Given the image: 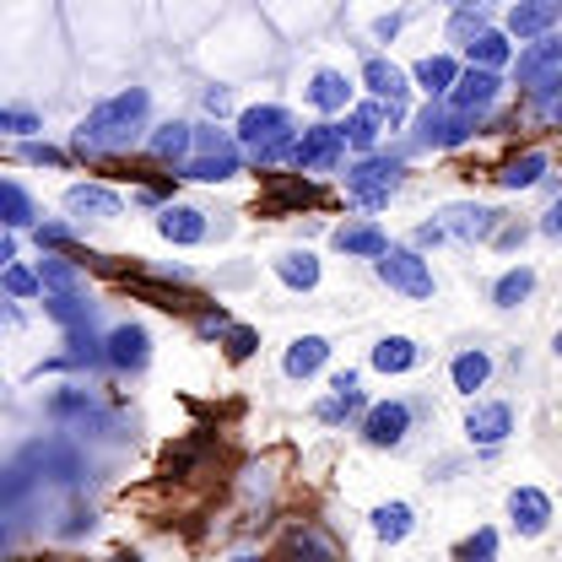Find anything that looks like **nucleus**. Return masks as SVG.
Segmentation results:
<instances>
[{
	"label": "nucleus",
	"instance_id": "1",
	"mask_svg": "<svg viewBox=\"0 0 562 562\" xmlns=\"http://www.w3.org/2000/svg\"><path fill=\"white\" fill-rule=\"evenodd\" d=\"M146 109H151V98H146L140 87L114 92L109 103H98V109L81 120L76 151H125V146L140 136V125H146Z\"/></svg>",
	"mask_w": 562,
	"mask_h": 562
},
{
	"label": "nucleus",
	"instance_id": "2",
	"mask_svg": "<svg viewBox=\"0 0 562 562\" xmlns=\"http://www.w3.org/2000/svg\"><path fill=\"white\" fill-rule=\"evenodd\" d=\"M238 146H244V157H255V162H277V157H292V114L277 109V103H260V109H244L238 114Z\"/></svg>",
	"mask_w": 562,
	"mask_h": 562
},
{
	"label": "nucleus",
	"instance_id": "3",
	"mask_svg": "<svg viewBox=\"0 0 562 562\" xmlns=\"http://www.w3.org/2000/svg\"><path fill=\"white\" fill-rule=\"evenodd\" d=\"M244 162L238 140L222 136V131H195V157H184V179H201V184H222L233 179Z\"/></svg>",
	"mask_w": 562,
	"mask_h": 562
},
{
	"label": "nucleus",
	"instance_id": "4",
	"mask_svg": "<svg viewBox=\"0 0 562 562\" xmlns=\"http://www.w3.org/2000/svg\"><path fill=\"white\" fill-rule=\"evenodd\" d=\"M395 184H401V162H390V157H362L357 168H347V195L362 206H384L395 195Z\"/></svg>",
	"mask_w": 562,
	"mask_h": 562
},
{
	"label": "nucleus",
	"instance_id": "5",
	"mask_svg": "<svg viewBox=\"0 0 562 562\" xmlns=\"http://www.w3.org/2000/svg\"><path fill=\"white\" fill-rule=\"evenodd\" d=\"M347 125H308L297 146H292V162L297 168H336L347 157Z\"/></svg>",
	"mask_w": 562,
	"mask_h": 562
},
{
	"label": "nucleus",
	"instance_id": "6",
	"mask_svg": "<svg viewBox=\"0 0 562 562\" xmlns=\"http://www.w3.org/2000/svg\"><path fill=\"white\" fill-rule=\"evenodd\" d=\"M379 266V277L390 281L395 292H406V297H432V271H427V260H422L417 249H390L384 260H373Z\"/></svg>",
	"mask_w": 562,
	"mask_h": 562
},
{
	"label": "nucleus",
	"instance_id": "7",
	"mask_svg": "<svg viewBox=\"0 0 562 562\" xmlns=\"http://www.w3.org/2000/svg\"><path fill=\"white\" fill-rule=\"evenodd\" d=\"M497 92H503V81H497V70H465L460 81H454V92L443 98V109H454V114H465V120H476V114H487L492 103H497Z\"/></svg>",
	"mask_w": 562,
	"mask_h": 562
},
{
	"label": "nucleus",
	"instance_id": "8",
	"mask_svg": "<svg viewBox=\"0 0 562 562\" xmlns=\"http://www.w3.org/2000/svg\"><path fill=\"white\" fill-rule=\"evenodd\" d=\"M406 432H412V406L406 401H379V406L362 412V438L373 449H395V443H406Z\"/></svg>",
	"mask_w": 562,
	"mask_h": 562
},
{
	"label": "nucleus",
	"instance_id": "9",
	"mask_svg": "<svg viewBox=\"0 0 562 562\" xmlns=\"http://www.w3.org/2000/svg\"><path fill=\"white\" fill-rule=\"evenodd\" d=\"M362 81H368V92H373V103H390V120H406V70L390 66L384 55H373L368 66H362Z\"/></svg>",
	"mask_w": 562,
	"mask_h": 562
},
{
	"label": "nucleus",
	"instance_id": "10",
	"mask_svg": "<svg viewBox=\"0 0 562 562\" xmlns=\"http://www.w3.org/2000/svg\"><path fill=\"white\" fill-rule=\"evenodd\" d=\"M562 70V38L558 33H547V38H536L530 49H519V60H514V76H519V87H541V81H552Z\"/></svg>",
	"mask_w": 562,
	"mask_h": 562
},
{
	"label": "nucleus",
	"instance_id": "11",
	"mask_svg": "<svg viewBox=\"0 0 562 562\" xmlns=\"http://www.w3.org/2000/svg\"><path fill=\"white\" fill-rule=\"evenodd\" d=\"M146 357H151V336H146L140 325H120V330H109V347H103V362H109V368H120V373H140V368H146Z\"/></svg>",
	"mask_w": 562,
	"mask_h": 562
},
{
	"label": "nucleus",
	"instance_id": "12",
	"mask_svg": "<svg viewBox=\"0 0 562 562\" xmlns=\"http://www.w3.org/2000/svg\"><path fill=\"white\" fill-rule=\"evenodd\" d=\"M508 519H514L519 536H541L552 525V497L541 487H514L508 492Z\"/></svg>",
	"mask_w": 562,
	"mask_h": 562
},
{
	"label": "nucleus",
	"instance_id": "13",
	"mask_svg": "<svg viewBox=\"0 0 562 562\" xmlns=\"http://www.w3.org/2000/svg\"><path fill=\"white\" fill-rule=\"evenodd\" d=\"M508 432H514V412H508L503 401H482V406H471V417H465V438H471V443L497 449Z\"/></svg>",
	"mask_w": 562,
	"mask_h": 562
},
{
	"label": "nucleus",
	"instance_id": "14",
	"mask_svg": "<svg viewBox=\"0 0 562 562\" xmlns=\"http://www.w3.org/2000/svg\"><path fill=\"white\" fill-rule=\"evenodd\" d=\"M336 249L357 255V260H384L390 255V233L379 222H347V227H336Z\"/></svg>",
	"mask_w": 562,
	"mask_h": 562
},
{
	"label": "nucleus",
	"instance_id": "15",
	"mask_svg": "<svg viewBox=\"0 0 562 562\" xmlns=\"http://www.w3.org/2000/svg\"><path fill=\"white\" fill-rule=\"evenodd\" d=\"M562 16V0H519L508 11V33L514 38H547V27Z\"/></svg>",
	"mask_w": 562,
	"mask_h": 562
},
{
	"label": "nucleus",
	"instance_id": "16",
	"mask_svg": "<svg viewBox=\"0 0 562 562\" xmlns=\"http://www.w3.org/2000/svg\"><path fill=\"white\" fill-rule=\"evenodd\" d=\"M157 233H162L168 244H201V238H206V211L162 206V211H157Z\"/></svg>",
	"mask_w": 562,
	"mask_h": 562
},
{
	"label": "nucleus",
	"instance_id": "17",
	"mask_svg": "<svg viewBox=\"0 0 562 562\" xmlns=\"http://www.w3.org/2000/svg\"><path fill=\"white\" fill-rule=\"evenodd\" d=\"M66 211L109 222V216H120V211H125V201H120L114 190H103V184H70V190H66Z\"/></svg>",
	"mask_w": 562,
	"mask_h": 562
},
{
	"label": "nucleus",
	"instance_id": "18",
	"mask_svg": "<svg viewBox=\"0 0 562 562\" xmlns=\"http://www.w3.org/2000/svg\"><path fill=\"white\" fill-rule=\"evenodd\" d=\"M449 238H492L497 233V211L492 206H454L443 211V222H438Z\"/></svg>",
	"mask_w": 562,
	"mask_h": 562
},
{
	"label": "nucleus",
	"instance_id": "19",
	"mask_svg": "<svg viewBox=\"0 0 562 562\" xmlns=\"http://www.w3.org/2000/svg\"><path fill=\"white\" fill-rule=\"evenodd\" d=\"M325 357H330V341L325 336H297L286 357H281V373L286 379H308V373H319L325 368Z\"/></svg>",
	"mask_w": 562,
	"mask_h": 562
},
{
	"label": "nucleus",
	"instance_id": "20",
	"mask_svg": "<svg viewBox=\"0 0 562 562\" xmlns=\"http://www.w3.org/2000/svg\"><path fill=\"white\" fill-rule=\"evenodd\" d=\"M412 76H417V87L427 92V98H449V92H454V81H460L465 70L454 66L449 55H427V60H417Z\"/></svg>",
	"mask_w": 562,
	"mask_h": 562
},
{
	"label": "nucleus",
	"instance_id": "21",
	"mask_svg": "<svg viewBox=\"0 0 562 562\" xmlns=\"http://www.w3.org/2000/svg\"><path fill=\"white\" fill-rule=\"evenodd\" d=\"M308 103L325 109V114L351 109V81L341 76V70H314V81H308Z\"/></svg>",
	"mask_w": 562,
	"mask_h": 562
},
{
	"label": "nucleus",
	"instance_id": "22",
	"mask_svg": "<svg viewBox=\"0 0 562 562\" xmlns=\"http://www.w3.org/2000/svg\"><path fill=\"white\" fill-rule=\"evenodd\" d=\"M449 379H454V390H460V395H476V390L492 379V357L482 347L460 351V357L449 362Z\"/></svg>",
	"mask_w": 562,
	"mask_h": 562
},
{
	"label": "nucleus",
	"instance_id": "23",
	"mask_svg": "<svg viewBox=\"0 0 562 562\" xmlns=\"http://www.w3.org/2000/svg\"><path fill=\"white\" fill-rule=\"evenodd\" d=\"M417 341H412V336H384V341H379V347H373V368H379V373H412V368H417Z\"/></svg>",
	"mask_w": 562,
	"mask_h": 562
},
{
	"label": "nucleus",
	"instance_id": "24",
	"mask_svg": "<svg viewBox=\"0 0 562 562\" xmlns=\"http://www.w3.org/2000/svg\"><path fill=\"white\" fill-rule=\"evenodd\" d=\"M379 131H384V103H357L347 114V140L357 151H373Z\"/></svg>",
	"mask_w": 562,
	"mask_h": 562
},
{
	"label": "nucleus",
	"instance_id": "25",
	"mask_svg": "<svg viewBox=\"0 0 562 562\" xmlns=\"http://www.w3.org/2000/svg\"><path fill=\"white\" fill-rule=\"evenodd\" d=\"M277 277L292 286V292H308V286H319V260L308 255V249H286L277 260Z\"/></svg>",
	"mask_w": 562,
	"mask_h": 562
},
{
	"label": "nucleus",
	"instance_id": "26",
	"mask_svg": "<svg viewBox=\"0 0 562 562\" xmlns=\"http://www.w3.org/2000/svg\"><path fill=\"white\" fill-rule=\"evenodd\" d=\"M530 286H536V271L530 266H514V271H503V277L492 281V303L497 308H519L530 297Z\"/></svg>",
	"mask_w": 562,
	"mask_h": 562
},
{
	"label": "nucleus",
	"instance_id": "27",
	"mask_svg": "<svg viewBox=\"0 0 562 562\" xmlns=\"http://www.w3.org/2000/svg\"><path fill=\"white\" fill-rule=\"evenodd\" d=\"M514 60V44H508V33H497V27H487L476 44H471V66L476 70H503Z\"/></svg>",
	"mask_w": 562,
	"mask_h": 562
},
{
	"label": "nucleus",
	"instance_id": "28",
	"mask_svg": "<svg viewBox=\"0 0 562 562\" xmlns=\"http://www.w3.org/2000/svg\"><path fill=\"white\" fill-rule=\"evenodd\" d=\"M547 162H552L547 151H525V157H514V162L497 173V184H503V190H530V184L547 173Z\"/></svg>",
	"mask_w": 562,
	"mask_h": 562
},
{
	"label": "nucleus",
	"instance_id": "29",
	"mask_svg": "<svg viewBox=\"0 0 562 562\" xmlns=\"http://www.w3.org/2000/svg\"><path fill=\"white\" fill-rule=\"evenodd\" d=\"M482 33H487V11L465 0V5H460V11L449 16V44H465V49H471V44H476Z\"/></svg>",
	"mask_w": 562,
	"mask_h": 562
},
{
	"label": "nucleus",
	"instance_id": "30",
	"mask_svg": "<svg viewBox=\"0 0 562 562\" xmlns=\"http://www.w3.org/2000/svg\"><path fill=\"white\" fill-rule=\"evenodd\" d=\"M373 536H379V541H406V536H412V508H406V503L373 508Z\"/></svg>",
	"mask_w": 562,
	"mask_h": 562
},
{
	"label": "nucleus",
	"instance_id": "31",
	"mask_svg": "<svg viewBox=\"0 0 562 562\" xmlns=\"http://www.w3.org/2000/svg\"><path fill=\"white\" fill-rule=\"evenodd\" d=\"M190 146H195V125H184V120L157 125V136H151V151H157V157H184Z\"/></svg>",
	"mask_w": 562,
	"mask_h": 562
},
{
	"label": "nucleus",
	"instance_id": "32",
	"mask_svg": "<svg viewBox=\"0 0 562 562\" xmlns=\"http://www.w3.org/2000/svg\"><path fill=\"white\" fill-rule=\"evenodd\" d=\"M44 314H49V319H60V325H70V330H87V325H92V308H87V303H76V297H60V292H55V297H44Z\"/></svg>",
	"mask_w": 562,
	"mask_h": 562
},
{
	"label": "nucleus",
	"instance_id": "33",
	"mask_svg": "<svg viewBox=\"0 0 562 562\" xmlns=\"http://www.w3.org/2000/svg\"><path fill=\"white\" fill-rule=\"evenodd\" d=\"M286 552H292V562H336V552H330L314 530H297V536L286 541Z\"/></svg>",
	"mask_w": 562,
	"mask_h": 562
},
{
	"label": "nucleus",
	"instance_id": "34",
	"mask_svg": "<svg viewBox=\"0 0 562 562\" xmlns=\"http://www.w3.org/2000/svg\"><path fill=\"white\" fill-rule=\"evenodd\" d=\"M362 412V395H357V384L351 390H330V401L319 406V422H347Z\"/></svg>",
	"mask_w": 562,
	"mask_h": 562
},
{
	"label": "nucleus",
	"instance_id": "35",
	"mask_svg": "<svg viewBox=\"0 0 562 562\" xmlns=\"http://www.w3.org/2000/svg\"><path fill=\"white\" fill-rule=\"evenodd\" d=\"M38 277H44V286H55L60 297H76V271H70L66 260L44 255V260H38Z\"/></svg>",
	"mask_w": 562,
	"mask_h": 562
},
{
	"label": "nucleus",
	"instance_id": "36",
	"mask_svg": "<svg viewBox=\"0 0 562 562\" xmlns=\"http://www.w3.org/2000/svg\"><path fill=\"white\" fill-rule=\"evenodd\" d=\"M0 195H5V227H27V222H33V206H27V195H22L16 179H5Z\"/></svg>",
	"mask_w": 562,
	"mask_h": 562
},
{
	"label": "nucleus",
	"instance_id": "37",
	"mask_svg": "<svg viewBox=\"0 0 562 562\" xmlns=\"http://www.w3.org/2000/svg\"><path fill=\"white\" fill-rule=\"evenodd\" d=\"M460 562H497V530H476V536L460 547Z\"/></svg>",
	"mask_w": 562,
	"mask_h": 562
},
{
	"label": "nucleus",
	"instance_id": "38",
	"mask_svg": "<svg viewBox=\"0 0 562 562\" xmlns=\"http://www.w3.org/2000/svg\"><path fill=\"white\" fill-rule=\"evenodd\" d=\"M5 292H11V297H33V292H44V277L27 271V266H11V271H5Z\"/></svg>",
	"mask_w": 562,
	"mask_h": 562
},
{
	"label": "nucleus",
	"instance_id": "39",
	"mask_svg": "<svg viewBox=\"0 0 562 562\" xmlns=\"http://www.w3.org/2000/svg\"><path fill=\"white\" fill-rule=\"evenodd\" d=\"M0 131H11V136H33V131H38V114H33V109H5V114H0Z\"/></svg>",
	"mask_w": 562,
	"mask_h": 562
},
{
	"label": "nucleus",
	"instance_id": "40",
	"mask_svg": "<svg viewBox=\"0 0 562 562\" xmlns=\"http://www.w3.org/2000/svg\"><path fill=\"white\" fill-rule=\"evenodd\" d=\"M255 341H260V336H255V330H244V325H238V330H227V351H233V362H244V357L255 351Z\"/></svg>",
	"mask_w": 562,
	"mask_h": 562
},
{
	"label": "nucleus",
	"instance_id": "41",
	"mask_svg": "<svg viewBox=\"0 0 562 562\" xmlns=\"http://www.w3.org/2000/svg\"><path fill=\"white\" fill-rule=\"evenodd\" d=\"M22 157H27V162H49V168H60V162H66L55 146H22Z\"/></svg>",
	"mask_w": 562,
	"mask_h": 562
},
{
	"label": "nucleus",
	"instance_id": "42",
	"mask_svg": "<svg viewBox=\"0 0 562 562\" xmlns=\"http://www.w3.org/2000/svg\"><path fill=\"white\" fill-rule=\"evenodd\" d=\"M38 244H49V249H60V244H70V227H38Z\"/></svg>",
	"mask_w": 562,
	"mask_h": 562
},
{
	"label": "nucleus",
	"instance_id": "43",
	"mask_svg": "<svg viewBox=\"0 0 562 562\" xmlns=\"http://www.w3.org/2000/svg\"><path fill=\"white\" fill-rule=\"evenodd\" d=\"M541 233H552V238H562V201H552V211L541 216Z\"/></svg>",
	"mask_w": 562,
	"mask_h": 562
},
{
	"label": "nucleus",
	"instance_id": "44",
	"mask_svg": "<svg viewBox=\"0 0 562 562\" xmlns=\"http://www.w3.org/2000/svg\"><path fill=\"white\" fill-rule=\"evenodd\" d=\"M373 33H379V38H395V33H401V11H395V16H379Z\"/></svg>",
	"mask_w": 562,
	"mask_h": 562
},
{
	"label": "nucleus",
	"instance_id": "45",
	"mask_svg": "<svg viewBox=\"0 0 562 562\" xmlns=\"http://www.w3.org/2000/svg\"><path fill=\"white\" fill-rule=\"evenodd\" d=\"M206 109H211V114H222V109H227V92H216V87H211V92H206Z\"/></svg>",
	"mask_w": 562,
	"mask_h": 562
},
{
	"label": "nucleus",
	"instance_id": "46",
	"mask_svg": "<svg viewBox=\"0 0 562 562\" xmlns=\"http://www.w3.org/2000/svg\"><path fill=\"white\" fill-rule=\"evenodd\" d=\"M552 120H558V125H562V98H558V103H552Z\"/></svg>",
	"mask_w": 562,
	"mask_h": 562
},
{
	"label": "nucleus",
	"instance_id": "47",
	"mask_svg": "<svg viewBox=\"0 0 562 562\" xmlns=\"http://www.w3.org/2000/svg\"><path fill=\"white\" fill-rule=\"evenodd\" d=\"M552 351H558V357H562V330H558V341H552Z\"/></svg>",
	"mask_w": 562,
	"mask_h": 562
},
{
	"label": "nucleus",
	"instance_id": "48",
	"mask_svg": "<svg viewBox=\"0 0 562 562\" xmlns=\"http://www.w3.org/2000/svg\"><path fill=\"white\" fill-rule=\"evenodd\" d=\"M233 562H260V558H233Z\"/></svg>",
	"mask_w": 562,
	"mask_h": 562
},
{
	"label": "nucleus",
	"instance_id": "49",
	"mask_svg": "<svg viewBox=\"0 0 562 562\" xmlns=\"http://www.w3.org/2000/svg\"><path fill=\"white\" fill-rule=\"evenodd\" d=\"M120 562H140V558H120Z\"/></svg>",
	"mask_w": 562,
	"mask_h": 562
}]
</instances>
